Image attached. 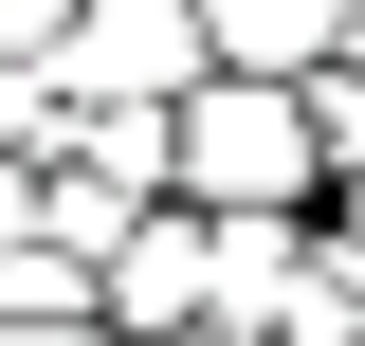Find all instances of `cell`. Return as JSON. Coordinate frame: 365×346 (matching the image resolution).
Returning a JSON list of instances; mask_svg holds the SVG:
<instances>
[{"mask_svg":"<svg viewBox=\"0 0 365 346\" xmlns=\"http://www.w3.org/2000/svg\"><path fill=\"white\" fill-rule=\"evenodd\" d=\"M182 164L220 182V219H274V201H311L329 146H311V110H274L256 73H201V91H182Z\"/></svg>","mask_w":365,"mask_h":346,"instance_id":"1","label":"cell"},{"mask_svg":"<svg viewBox=\"0 0 365 346\" xmlns=\"http://www.w3.org/2000/svg\"><path fill=\"white\" fill-rule=\"evenodd\" d=\"M201 37H220L237 73H274V55H311V37H347V0H201Z\"/></svg>","mask_w":365,"mask_h":346,"instance_id":"2","label":"cell"},{"mask_svg":"<svg viewBox=\"0 0 365 346\" xmlns=\"http://www.w3.org/2000/svg\"><path fill=\"white\" fill-rule=\"evenodd\" d=\"M0 346H91V328H0Z\"/></svg>","mask_w":365,"mask_h":346,"instance_id":"3","label":"cell"},{"mask_svg":"<svg viewBox=\"0 0 365 346\" xmlns=\"http://www.w3.org/2000/svg\"><path fill=\"white\" fill-rule=\"evenodd\" d=\"M182 346H256V328H182Z\"/></svg>","mask_w":365,"mask_h":346,"instance_id":"4","label":"cell"}]
</instances>
